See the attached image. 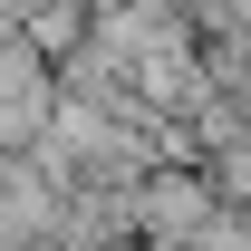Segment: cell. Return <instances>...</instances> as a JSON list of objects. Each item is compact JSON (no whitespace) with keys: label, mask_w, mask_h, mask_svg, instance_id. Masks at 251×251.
Returning <instances> with one entry per match:
<instances>
[{"label":"cell","mask_w":251,"mask_h":251,"mask_svg":"<svg viewBox=\"0 0 251 251\" xmlns=\"http://www.w3.org/2000/svg\"><path fill=\"white\" fill-rule=\"evenodd\" d=\"M126 203H135V242H155V251H184V242H203L213 232V184L203 174H145V184H126Z\"/></svg>","instance_id":"1"}]
</instances>
